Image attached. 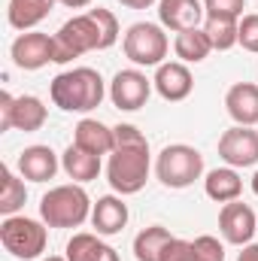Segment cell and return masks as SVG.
Segmentation results:
<instances>
[{
    "mask_svg": "<svg viewBox=\"0 0 258 261\" xmlns=\"http://www.w3.org/2000/svg\"><path fill=\"white\" fill-rule=\"evenodd\" d=\"M67 261H119V252L100 240V234H88V231H79L67 240L64 249Z\"/></svg>",
    "mask_w": 258,
    "mask_h": 261,
    "instance_id": "obj_19",
    "label": "cell"
},
{
    "mask_svg": "<svg viewBox=\"0 0 258 261\" xmlns=\"http://www.w3.org/2000/svg\"><path fill=\"white\" fill-rule=\"evenodd\" d=\"M237 24H240V18H222V15L203 18V34H207L213 52H228L237 46Z\"/></svg>",
    "mask_w": 258,
    "mask_h": 261,
    "instance_id": "obj_25",
    "label": "cell"
},
{
    "mask_svg": "<svg viewBox=\"0 0 258 261\" xmlns=\"http://www.w3.org/2000/svg\"><path fill=\"white\" fill-rule=\"evenodd\" d=\"M252 192L258 195V170H255V176H252Z\"/></svg>",
    "mask_w": 258,
    "mask_h": 261,
    "instance_id": "obj_36",
    "label": "cell"
},
{
    "mask_svg": "<svg viewBox=\"0 0 258 261\" xmlns=\"http://www.w3.org/2000/svg\"><path fill=\"white\" fill-rule=\"evenodd\" d=\"M40 261H67V255L61 258V255H49V258H40Z\"/></svg>",
    "mask_w": 258,
    "mask_h": 261,
    "instance_id": "obj_35",
    "label": "cell"
},
{
    "mask_svg": "<svg viewBox=\"0 0 258 261\" xmlns=\"http://www.w3.org/2000/svg\"><path fill=\"white\" fill-rule=\"evenodd\" d=\"M73 143L91 155H113L116 149V128L97 122V119H82L76 128H73Z\"/></svg>",
    "mask_w": 258,
    "mask_h": 261,
    "instance_id": "obj_17",
    "label": "cell"
},
{
    "mask_svg": "<svg viewBox=\"0 0 258 261\" xmlns=\"http://www.w3.org/2000/svg\"><path fill=\"white\" fill-rule=\"evenodd\" d=\"M91 197L79 182L55 186L40 200V219L49 228H79L85 219H91Z\"/></svg>",
    "mask_w": 258,
    "mask_h": 261,
    "instance_id": "obj_4",
    "label": "cell"
},
{
    "mask_svg": "<svg viewBox=\"0 0 258 261\" xmlns=\"http://www.w3.org/2000/svg\"><path fill=\"white\" fill-rule=\"evenodd\" d=\"M49 94H52V103L64 113H91L104 103L110 88L97 70L73 67V70H64L52 79Z\"/></svg>",
    "mask_w": 258,
    "mask_h": 261,
    "instance_id": "obj_3",
    "label": "cell"
},
{
    "mask_svg": "<svg viewBox=\"0 0 258 261\" xmlns=\"http://www.w3.org/2000/svg\"><path fill=\"white\" fill-rule=\"evenodd\" d=\"M122 6H128V9H149L152 3H158V0H119Z\"/></svg>",
    "mask_w": 258,
    "mask_h": 261,
    "instance_id": "obj_33",
    "label": "cell"
},
{
    "mask_svg": "<svg viewBox=\"0 0 258 261\" xmlns=\"http://www.w3.org/2000/svg\"><path fill=\"white\" fill-rule=\"evenodd\" d=\"M28 200V189H24V179L15 176L6 164L0 167V213L3 216H15Z\"/></svg>",
    "mask_w": 258,
    "mask_h": 261,
    "instance_id": "obj_26",
    "label": "cell"
},
{
    "mask_svg": "<svg viewBox=\"0 0 258 261\" xmlns=\"http://www.w3.org/2000/svg\"><path fill=\"white\" fill-rule=\"evenodd\" d=\"M116 40H119V21L110 9L97 6V9L79 12L58 28V34H52L55 64H67L85 52H104L116 46Z\"/></svg>",
    "mask_w": 258,
    "mask_h": 261,
    "instance_id": "obj_1",
    "label": "cell"
},
{
    "mask_svg": "<svg viewBox=\"0 0 258 261\" xmlns=\"http://www.w3.org/2000/svg\"><path fill=\"white\" fill-rule=\"evenodd\" d=\"M161 261H200V258H197V252H194L192 240L173 237V240L167 243V249H164V255H161Z\"/></svg>",
    "mask_w": 258,
    "mask_h": 261,
    "instance_id": "obj_30",
    "label": "cell"
},
{
    "mask_svg": "<svg viewBox=\"0 0 258 261\" xmlns=\"http://www.w3.org/2000/svg\"><path fill=\"white\" fill-rule=\"evenodd\" d=\"M46 119H49V110L40 97H34V94L15 97V103H12V128L15 130L34 134V130H40L46 125Z\"/></svg>",
    "mask_w": 258,
    "mask_h": 261,
    "instance_id": "obj_22",
    "label": "cell"
},
{
    "mask_svg": "<svg viewBox=\"0 0 258 261\" xmlns=\"http://www.w3.org/2000/svg\"><path fill=\"white\" fill-rule=\"evenodd\" d=\"M152 85L167 103H179L194 91V76L189 70V64H183V61H164L155 70Z\"/></svg>",
    "mask_w": 258,
    "mask_h": 261,
    "instance_id": "obj_13",
    "label": "cell"
},
{
    "mask_svg": "<svg viewBox=\"0 0 258 261\" xmlns=\"http://www.w3.org/2000/svg\"><path fill=\"white\" fill-rule=\"evenodd\" d=\"M128 203L116 195H104L97 197V203L91 206V225L100 237H113V234H122L125 225H128Z\"/></svg>",
    "mask_w": 258,
    "mask_h": 261,
    "instance_id": "obj_15",
    "label": "cell"
},
{
    "mask_svg": "<svg viewBox=\"0 0 258 261\" xmlns=\"http://www.w3.org/2000/svg\"><path fill=\"white\" fill-rule=\"evenodd\" d=\"M122 49H125V58L137 67H161L167 58V49H170V40L164 34L161 24H152V21H137L125 31V40H122Z\"/></svg>",
    "mask_w": 258,
    "mask_h": 261,
    "instance_id": "obj_7",
    "label": "cell"
},
{
    "mask_svg": "<svg viewBox=\"0 0 258 261\" xmlns=\"http://www.w3.org/2000/svg\"><path fill=\"white\" fill-rule=\"evenodd\" d=\"M61 167V158L52 152V146H28L18 155V176L28 182H49L55 179Z\"/></svg>",
    "mask_w": 258,
    "mask_h": 261,
    "instance_id": "obj_14",
    "label": "cell"
},
{
    "mask_svg": "<svg viewBox=\"0 0 258 261\" xmlns=\"http://www.w3.org/2000/svg\"><path fill=\"white\" fill-rule=\"evenodd\" d=\"M55 3L58 0H9V6H6V21H9V28H15V31H34L40 21H46L49 18V12L55 9Z\"/></svg>",
    "mask_w": 258,
    "mask_h": 261,
    "instance_id": "obj_18",
    "label": "cell"
},
{
    "mask_svg": "<svg viewBox=\"0 0 258 261\" xmlns=\"http://www.w3.org/2000/svg\"><path fill=\"white\" fill-rule=\"evenodd\" d=\"M152 88L155 85H152V79H146V73H140L134 67L131 70H119L113 76V82H110V100L122 113H137V110L146 107Z\"/></svg>",
    "mask_w": 258,
    "mask_h": 261,
    "instance_id": "obj_8",
    "label": "cell"
},
{
    "mask_svg": "<svg viewBox=\"0 0 258 261\" xmlns=\"http://www.w3.org/2000/svg\"><path fill=\"white\" fill-rule=\"evenodd\" d=\"M58 3H61V6H67V9H85L91 0H58Z\"/></svg>",
    "mask_w": 258,
    "mask_h": 261,
    "instance_id": "obj_34",
    "label": "cell"
},
{
    "mask_svg": "<svg viewBox=\"0 0 258 261\" xmlns=\"http://www.w3.org/2000/svg\"><path fill=\"white\" fill-rule=\"evenodd\" d=\"M194 252L200 261H225V246L219 243V237H210V234H200L192 240Z\"/></svg>",
    "mask_w": 258,
    "mask_h": 261,
    "instance_id": "obj_28",
    "label": "cell"
},
{
    "mask_svg": "<svg viewBox=\"0 0 258 261\" xmlns=\"http://www.w3.org/2000/svg\"><path fill=\"white\" fill-rule=\"evenodd\" d=\"M12 64L18 70H40L46 64H55V43L49 34L40 31H24L12 40Z\"/></svg>",
    "mask_w": 258,
    "mask_h": 261,
    "instance_id": "obj_10",
    "label": "cell"
},
{
    "mask_svg": "<svg viewBox=\"0 0 258 261\" xmlns=\"http://www.w3.org/2000/svg\"><path fill=\"white\" fill-rule=\"evenodd\" d=\"M155 176L167 189H189L203 176V155L189 143L164 146L155 158Z\"/></svg>",
    "mask_w": 258,
    "mask_h": 261,
    "instance_id": "obj_6",
    "label": "cell"
},
{
    "mask_svg": "<svg viewBox=\"0 0 258 261\" xmlns=\"http://www.w3.org/2000/svg\"><path fill=\"white\" fill-rule=\"evenodd\" d=\"M219 231L225 237V243L231 246H246L252 243L258 231V219L255 210L243 200H231V203H222V213H219Z\"/></svg>",
    "mask_w": 258,
    "mask_h": 261,
    "instance_id": "obj_11",
    "label": "cell"
},
{
    "mask_svg": "<svg viewBox=\"0 0 258 261\" xmlns=\"http://www.w3.org/2000/svg\"><path fill=\"white\" fill-rule=\"evenodd\" d=\"M207 15H222V18H243L246 0H203Z\"/></svg>",
    "mask_w": 258,
    "mask_h": 261,
    "instance_id": "obj_29",
    "label": "cell"
},
{
    "mask_svg": "<svg viewBox=\"0 0 258 261\" xmlns=\"http://www.w3.org/2000/svg\"><path fill=\"white\" fill-rule=\"evenodd\" d=\"M203 192H207L210 200H216V203H231V200H237L240 192H243V179H240V173L234 167H216V170L207 173Z\"/></svg>",
    "mask_w": 258,
    "mask_h": 261,
    "instance_id": "obj_21",
    "label": "cell"
},
{
    "mask_svg": "<svg viewBox=\"0 0 258 261\" xmlns=\"http://www.w3.org/2000/svg\"><path fill=\"white\" fill-rule=\"evenodd\" d=\"M173 240V234L164 225H149L134 237V258L137 261H161L167 243Z\"/></svg>",
    "mask_w": 258,
    "mask_h": 261,
    "instance_id": "obj_23",
    "label": "cell"
},
{
    "mask_svg": "<svg viewBox=\"0 0 258 261\" xmlns=\"http://www.w3.org/2000/svg\"><path fill=\"white\" fill-rule=\"evenodd\" d=\"M225 110L234 119V125H258V85L255 82H237L225 94Z\"/></svg>",
    "mask_w": 258,
    "mask_h": 261,
    "instance_id": "obj_16",
    "label": "cell"
},
{
    "mask_svg": "<svg viewBox=\"0 0 258 261\" xmlns=\"http://www.w3.org/2000/svg\"><path fill=\"white\" fill-rule=\"evenodd\" d=\"M173 52H176V58H179L183 64H200V61L210 58L213 46H210L203 28H192V31L176 34V40H173Z\"/></svg>",
    "mask_w": 258,
    "mask_h": 261,
    "instance_id": "obj_24",
    "label": "cell"
},
{
    "mask_svg": "<svg viewBox=\"0 0 258 261\" xmlns=\"http://www.w3.org/2000/svg\"><path fill=\"white\" fill-rule=\"evenodd\" d=\"M203 18H207L203 0H158V21L173 34L203 28Z\"/></svg>",
    "mask_w": 258,
    "mask_h": 261,
    "instance_id": "obj_12",
    "label": "cell"
},
{
    "mask_svg": "<svg viewBox=\"0 0 258 261\" xmlns=\"http://www.w3.org/2000/svg\"><path fill=\"white\" fill-rule=\"evenodd\" d=\"M100 167H104L100 164V155H91V152L79 149L76 143H70L64 149V155H61V170H64L73 182H79V186L97 179L100 176Z\"/></svg>",
    "mask_w": 258,
    "mask_h": 261,
    "instance_id": "obj_20",
    "label": "cell"
},
{
    "mask_svg": "<svg viewBox=\"0 0 258 261\" xmlns=\"http://www.w3.org/2000/svg\"><path fill=\"white\" fill-rule=\"evenodd\" d=\"M12 103L15 97L9 91H0V130H12Z\"/></svg>",
    "mask_w": 258,
    "mask_h": 261,
    "instance_id": "obj_31",
    "label": "cell"
},
{
    "mask_svg": "<svg viewBox=\"0 0 258 261\" xmlns=\"http://www.w3.org/2000/svg\"><path fill=\"white\" fill-rule=\"evenodd\" d=\"M49 225L31 216H3L0 222V243L3 249L18 261H34L46 252L49 243Z\"/></svg>",
    "mask_w": 258,
    "mask_h": 261,
    "instance_id": "obj_5",
    "label": "cell"
},
{
    "mask_svg": "<svg viewBox=\"0 0 258 261\" xmlns=\"http://www.w3.org/2000/svg\"><path fill=\"white\" fill-rule=\"evenodd\" d=\"M237 46L258 55V12H246L237 24Z\"/></svg>",
    "mask_w": 258,
    "mask_h": 261,
    "instance_id": "obj_27",
    "label": "cell"
},
{
    "mask_svg": "<svg viewBox=\"0 0 258 261\" xmlns=\"http://www.w3.org/2000/svg\"><path fill=\"white\" fill-rule=\"evenodd\" d=\"M149 140L134 125H116V149L107 161V179L122 197L143 192L149 179Z\"/></svg>",
    "mask_w": 258,
    "mask_h": 261,
    "instance_id": "obj_2",
    "label": "cell"
},
{
    "mask_svg": "<svg viewBox=\"0 0 258 261\" xmlns=\"http://www.w3.org/2000/svg\"><path fill=\"white\" fill-rule=\"evenodd\" d=\"M237 261H258V243H246L243 252L237 255Z\"/></svg>",
    "mask_w": 258,
    "mask_h": 261,
    "instance_id": "obj_32",
    "label": "cell"
},
{
    "mask_svg": "<svg viewBox=\"0 0 258 261\" xmlns=\"http://www.w3.org/2000/svg\"><path fill=\"white\" fill-rule=\"evenodd\" d=\"M219 158L228 167H255L258 164V130L234 125L219 137Z\"/></svg>",
    "mask_w": 258,
    "mask_h": 261,
    "instance_id": "obj_9",
    "label": "cell"
}]
</instances>
